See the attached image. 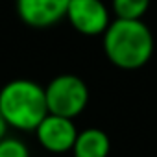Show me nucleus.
Masks as SVG:
<instances>
[{"mask_svg": "<svg viewBox=\"0 0 157 157\" xmlns=\"http://www.w3.org/2000/svg\"><path fill=\"white\" fill-rule=\"evenodd\" d=\"M104 52L118 68H140L151 59L153 54L151 30L142 22V19H117L104 32Z\"/></svg>", "mask_w": 157, "mask_h": 157, "instance_id": "nucleus-1", "label": "nucleus"}, {"mask_svg": "<svg viewBox=\"0 0 157 157\" xmlns=\"http://www.w3.org/2000/svg\"><path fill=\"white\" fill-rule=\"evenodd\" d=\"M0 113L10 128L30 131L48 115L44 87L32 80H11L0 87Z\"/></svg>", "mask_w": 157, "mask_h": 157, "instance_id": "nucleus-2", "label": "nucleus"}, {"mask_svg": "<svg viewBox=\"0 0 157 157\" xmlns=\"http://www.w3.org/2000/svg\"><path fill=\"white\" fill-rule=\"evenodd\" d=\"M44 98L48 113L74 120L89 104V87L80 76L59 74L44 87Z\"/></svg>", "mask_w": 157, "mask_h": 157, "instance_id": "nucleus-3", "label": "nucleus"}, {"mask_svg": "<svg viewBox=\"0 0 157 157\" xmlns=\"http://www.w3.org/2000/svg\"><path fill=\"white\" fill-rule=\"evenodd\" d=\"M70 151L74 157H107L111 151V140L104 129L87 128L83 131H78Z\"/></svg>", "mask_w": 157, "mask_h": 157, "instance_id": "nucleus-7", "label": "nucleus"}, {"mask_svg": "<svg viewBox=\"0 0 157 157\" xmlns=\"http://www.w3.org/2000/svg\"><path fill=\"white\" fill-rule=\"evenodd\" d=\"M8 122H6V118L2 117V113H0V140H2L4 137H6V133H8Z\"/></svg>", "mask_w": 157, "mask_h": 157, "instance_id": "nucleus-10", "label": "nucleus"}, {"mask_svg": "<svg viewBox=\"0 0 157 157\" xmlns=\"http://www.w3.org/2000/svg\"><path fill=\"white\" fill-rule=\"evenodd\" d=\"M37 142L50 153H67L72 150L78 137V128L72 118L48 113L33 129Z\"/></svg>", "mask_w": 157, "mask_h": 157, "instance_id": "nucleus-5", "label": "nucleus"}, {"mask_svg": "<svg viewBox=\"0 0 157 157\" xmlns=\"http://www.w3.org/2000/svg\"><path fill=\"white\" fill-rule=\"evenodd\" d=\"M65 19L82 35H104L111 24L109 10L102 0H70Z\"/></svg>", "mask_w": 157, "mask_h": 157, "instance_id": "nucleus-4", "label": "nucleus"}, {"mask_svg": "<svg viewBox=\"0 0 157 157\" xmlns=\"http://www.w3.org/2000/svg\"><path fill=\"white\" fill-rule=\"evenodd\" d=\"M111 6L117 19L140 21L150 8V0H111Z\"/></svg>", "mask_w": 157, "mask_h": 157, "instance_id": "nucleus-8", "label": "nucleus"}, {"mask_svg": "<svg viewBox=\"0 0 157 157\" xmlns=\"http://www.w3.org/2000/svg\"><path fill=\"white\" fill-rule=\"evenodd\" d=\"M68 2L70 0H15V8L26 26L44 30L65 19Z\"/></svg>", "mask_w": 157, "mask_h": 157, "instance_id": "nucleus-6", "label": "nucleus"}, {"mask_svg": "<svg viewBox=\"0 0 157 157\" xmlns=\"http://www.w3.org/2000/svg\"><path fill=\"white\" fill-rule=\"evenodd\" d=\"M0 157H30V150L21 139L6 135L0 140Z\"/></svg>", "mask_w": 157, "mask_h": 157, "instance_id": "nucleus-9", "label": "nucleus"}]
</instances>
